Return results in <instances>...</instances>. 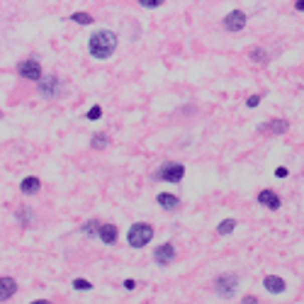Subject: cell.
Here are the masks:
<instances>
[{
  "label": "cell",
  "mask_w": 304,
  "mask_h": 304,
  "mask_svg": "<svg viewBox=\"0 0 304 304\" xmlns=\"http://www.w3.org/2000/svg\"><path fill=\"white\" fill-rule=\"evenodd\" d=\"M258 102H260V97H258V95H251L246 105H248V107H258Z\"/></svg>",
  "instance_id": "obj_23"
},
{
  "label": "cell",
  "mask_w": 304,
  "mask_h": 304,
  "mask_svg": "<svg viewBox=\"0 0 304 304\" xmlns=\"http://www.w3.org/2000/svg\"><path fill=\"white\" fill-rule=\"evenodd\" d=\"M73 287H76V289H90L93 285H90L88 280H73Z\"/></svg>",
  "instance_id": "obj_20"
},
{
  "label": "cell",
  "mask_w": 304,
  "mask_h": 304,
  "mask_svg": "<svg viewBox=\"0 0 304 304\" xmlns=\"http://www.w3.org/2000/svg\"><path fill=\"white\" fill-rule=\"evenodd\" d=\"M234 229H236V219H231V217H229V219H224L222 224L217 226V234H219V236H226V234H231Z\"/></svg>",
  "instance_id": "obj_16"
},
{
  "label": "cell",
  "mask_w": 304,
  "mask_h": 304,
  "mask_svg": "<svg viewBox=\"0 0 304 304\" xmlns=\"http://www.w3.org/2000/svg\"><path fill=\"white\" fill-rule=\"evenodd\" d=\"M100 222H97V219H90V222H88V224L83 226V234H85V236H95V234H100Z\"/></svg>",
  "instance_id": "obj_17"
},
{
  "label": "cell",
  "mask_w": 304,
  "mask_h": 304,
  "mask_svg": "<svg viewBox=\"0 0 304 304\" xmlns=\"http://www.w3.org/2000/svg\"><path fill=\"white\" fill-rule=\"evenodd\" d=\"M156 200H159V205L163 209H176L178 205H180V200H178L176 195H171V192H161Z\"/></svg>",
  "instance_id": "obj_14"
},
{
  "label": "cell",
  "mask_w": 304,
  "mask_h": 304,
  "mask_svg": "<svg viewBox=\"0 0 304 304\" xmlns=\"http://www.w3.org/2000/svg\"><path fill=\"white\" fill-rule=\"evenodd\" d=\"M224 27L229 32H241L243 27H246V15L241 13V10H234V13H229L224 17Z\"/></svg>",
  "instance_id": "obj_5"
},
{
  "label": "cell",
  "mask_w": 304,
  "mask_h": 304,
  "mask_svg": "<svg viewBox=\"0 0 304 304\" xmlns=\"http://www.w3.org/2000/svg\"><path fill=\"white\" fill-rule=\"evenodd\" d=\"M294 5H297V10H302V13H304V0H297Z\"/></svg>",
  "instance_id": "obj_27"
},
{
  "label": "cell",
  "mask_w": 304,
  "mask_h": 304,
  "mask_svg": "<svg viewBox=\"0 0 304 304\" xmlns=\"http://www.w3.org/2000/svg\"><path fill=\"white\" fill-rule=\"evenodd\" d=\"M183 176H185L183 163H166L159 171V180H166V183H180Z\"/></svg>",
  "instance_id": "obj_3"
},
{
  "label": "cell",
  "mask_w": 304,
  "mask_h": 304,
  "mask_svg": "<svg viewBox=\"0 0 304 304\" xmlns=\"http://www.w3.org/2000/svg\"><path fill=\"white\" fill-rule=\"evenodd\" d=\"M236 287H239V277H236V275H224V277L217 280V292H219V297H224V299H231L234 292H236Z\"/></svg>",
  "instance_id": "obj_4"
},
{
  "label": "cell",
  "mask_w": 304,
  "mask_h": 304,
  "mask_svg": "<svg viewBox=\"0 0 304 304\" xmlns=\"http://www.w3.org/2000/svg\"><path fill=\"white\" fill-rule=\"evenodd\" d=\"M263 285H265V289L272 292V294L285 292V280H282V277H277V275H268V277L263 280Z\"/></svg>",
  "instance_id": "obj_11"
},
{
  "label": "cell",
  "mask_w": 304,
  "mask_h": 304,
  "mask_svg": "<svg viewBox=\"0 0 304 304\" xmlns=\"http://www.w3.org/2000/svg\"><path fill=\"white\" fill-rule=\"evenodd\" d=\"M134 285H136L134 280H127V282H124V287H127V289H134Z\"/></svg>",
  "instance_id": "obj_26"
},
{
  "label": "cell",
  "mask_w": 304,
  "mask_h": 304,
  "mask_svg": "<svg viewBox=\"0 0 304 304\" xmlns=\"http://www.w3.org/2000/svg\"><path fill=\"white\" fill-rule=\"evenodd\" d=\"M139 3H141L144 8H148V10H154V8H159L163 0H139Z\"/></svg>",
  "instance_id": "obj_21"
},
{
  "label": "cell",
  "mask_w": 304,
  "mask_h": 304,
  "mask_svg": "<svg viewBox=\"0 0 304 304\" xmlns=\"http://www.w3.org/2000/svg\"><path fill=\"white\" fill-rule=\"evenodd\" d=\"M15 289H17V285H15L13 277H3V282H0V299H3V302L13 299V297H15Z\"/></svg>",
  "instance_id": "obj_10"
},
{
  "label": "cell",
  "mask_w": 304,
  "mask_h": 304,
  "mask_svg": "<svg viewBox=\"0 0 304 304\" xmlns=\"http://www.w3.org/2000/svg\"><path fill=\"white\" fill-rule=\"evenodd\" d=\"M151 239H154V229H151V224L136 222V224L129 226L127 241H129V246H131V248H144V246L151 243Z\"/></svg>",
  "instance_id": "obj_2"
},
{
  "label": "cell",
  "mask_w": 304,
  "mask_h": 304,
  "mask_svg": "<svg viewBox=\"0 0 304 304\" xmlns=\"http://www.w3.org/2000/svg\"><path fill=\"white\" fill-rule=\"evenodd\" d=\"M154 258H156V263H159V265H168V263H173V258H176V248H173L171 243H163V246L156 248Z\"/></svg>",
  "instance_id": "obj_8"
},
{
  "label": "cell",
  "mask_w": 304,
  "mask_h": 304,
  "mask_svg": "<svg viewBox=\"0 0 304 304\" xmlns=\"http://www.w3.org/2000/svg\"><path fill=\"white\" fill-rule=\"evenodd\" d=\"M71 20H73V22H78V25H93V17L88 15V13H73Z\"/></svg>",
  "instance_id": "obj_18"
},
{
  "label": "cell",
  "mask_w": 304,
  "mask_h": 304,
  "mask_svg": "<svg viewBox=\"0 0 304 304\" xmlns=\"http://www.w3.org/2000/svg\"><path fill=\"white\" fill-rule=\"evenodd\" d=\"M275 176H277V178H287V168H277V171H275Z\"/></svg>",
  "instance_id": "obj_25"
},
{
  "label": "cell",
  "mask_w": 304,
  "mask_h": 304,
  "mask_svg": "<svg viewBox=\"0 0 304 304\" xmlns=\"http://www.w3.org/2000/svg\"><path fill=\"white\" fill-rule=\"evenodd\" d=\"M258 205H263V207H268V209H277L282 202H280V197L272 190H260L258 192Z\"/></svg>",
  "instance_id": "obj_9"
},
{
  "label": "cell",
  "mask_w": 304,
  "mask_h": 304,
  "mask_svg": "<svg viewBox=\"0 0 304 304\" xmlns=\"http://www.w3.org/2000/svg\"><path fill=\"white\" fill-rule=\"evenodd\" d=\"M88 49H90L93 59H110L114 54V49H117V34L110 32V30H100V32L90 37Z\"/></svg>",
  "instance_id": "obj_1"
},
{
  "label": "cell",
  "mask_w": 304,
  "mask_h": 304,
  "mask_svg": "<svg viewBox=\"0 0 304 304\" xmlns=\"http://www.w3.org/2000/svg\"><path fill=\"white\" fill-rule=\"evenodd\" d=\"M107 144H110V139H107L105 134H95V136H93V148H105Z\"/></svg>",
  "instance_id": "obj_19"
},
{
  "label": "cell",
  "mask_w": 304,
  "mask_h": 304,
  "mask_svg": "<svg viewBox=\"0 0 304 304\" xmlns=\"http://www.w3.org/2000/svg\"><path fill=\"white\" fill-rule=\"evenodd\" d=\"M260 131H263V134H268V131H272V134H282V131H287V122H282V119H272V124L263 127Z\"/></svg>",
  "instance_id": "obj_15"
},
{
  "label": "cell",
  "mask_w": 304,
  "mask_h": 304,
  "mask_svg": "<svg viewBox=\"0 0 304 304\" xmlns=\"http://www.w3.org/2000/svg\"><path fill=\"white\" fill-rule=\"evenodd\" d=\"M39 93H42L44 97H56L59 93H61V83H59V78H54V76L44 78L42 83H39Z\"/></svg>",
  "instance_id": "obj_6"
},
{
  "label": "cell",
  "mask_w": 304,
  "mask_h": 304,
  "mask_svg": "<svg viewBox=\"0 0 304 304\" xmlns=\"http://www.w3.org/2000/svg\"><path fill=\"white\" fill-rule=\"evenodd\" d=\"M17 71H20V76H25L30 80H42V66L37 61H22Z\"/></svg>",
  "instance_id": "obj_7"
},
{
  "label": "cell",
  "mask_w": 304,
  "mask_h": 304,
  "mask_svg": "<svg viewBox=\"0 0 304 304\" xmlns=\"http://www.w3.org/2000/svg\"><path fill=\"white\" fill-rule=\"evenodd\" d=\"M251 56H253L256 61H258V59H260V61H265V54H263V51H258V49H256V51H251Z\"/></svg>",
  "instance_id": "obj_24"
},
{
  "label": "cell",
  "mask_w": 304,
  "mask_h": 304,
  "mask_svg": "<svg viewBox=\"0 0 304 304\" xmlns=\"http://www.w3.org/2000/svg\"><path fill=\"white\" fill-rule=\"evenodd\" d=\"M100 114H102V110H100V107H90V110H88V119H100Z\"/></svg>",
  "instance_id": "obj_22"
},
{
  "label": "cell",
  "mask_w": 304,
  "mask_h": 304,
  "mask_svg": "<svg viewBox=\"0 0 304 304\" xmlns=\"http://www.w3.org/2000/svg\"><path fill=\"white\" fill-rule=\"evenodd\" d=\"M97 239H102V243L112 246L114 241H117V226H114V224H102V226H100V234H97Z\"/></svg>",
  "instance_id": "obj_12"
},
{
  "label": "cell",
  "mask_w": 304,
  "mask_h": 304,
  "mask_svg": "<svg viewBox=\"0 0 304 304\" xmlns=\"http://www.w3.org/2000/svg\"><path fill=\"white\" fill-rule=\"evenodd\" d=\"M39 188H42V180L34 178V176L25 178V180L20 183V190L25 192V195H34V192H39Z\"/></svg>",
  "instance_id": "obj_13"
}]
</instances>
